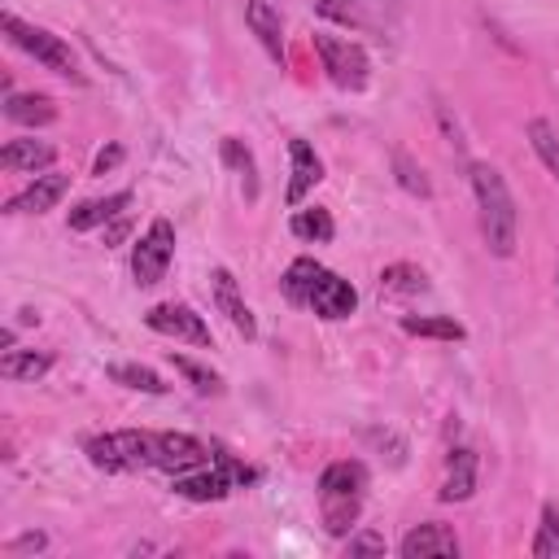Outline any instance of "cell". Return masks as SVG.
I'll return each instance as SVG.
<instances>
[{"label": "cell", "instance_id": "6da1fadb", "mask_svg": "<svg viewBox=\"0 0 559 559\" xmlns=\"http://www.w3.org/2000/svg\"><path fill=\"white\" fill-rule=\"evenodd\" d=\"M472 197H476V218H480L485 249L493 258H511L515 236H520V214H515V197H511L502 170L489 166V162H476L472 166Z\"/></svg>", "mask_w": 559, "mask_h": 559}, {"label": "cell", "instance_id": "7a4b0ae2", "mask_svg": "<svg viewBox=\"0 0 559 559\" xmlns=\"http://www.w3.org/2000/svg\"><path fill=\"white\" fill-rule=\"evenodd\" d=\"M280 288H284V297H288L293 306H306V310H314L319 319H349V314L358 310L354 284L341 280L336 271L319 266L314 258H297V262L284 271Z\"/></svg>", "mask_w": 559, "mask_h": 559}, {"label": "cell", "instance_id": "3957f363", "mask_svg": "<svg viewBox=\"0 0 559 559\" xmlns=\"http://www.w3.org/2000/svg\"><path fill=\"white\" fill-rule=\"evenodd\" d=\"M362 498H367V467L358 459H341L328 463L319 476V515L323 528L332 537H349L358 515H362Z\"/></svg>", "mask_w": 559, "mask_h": 559}, {"label": "cell", "instance_id": "277c9868", "mask_svg": "<svg viewBox=\"0 0 559 559\" xmlns=\"http://www.w3.org/2000/svg\"><path fill=\"white\" fill-rule=\"evenodd\" d=\"M0 31H4V39H9L13 48H22L26 57H35L44 70L83 83V70H79V61H74V48H70L61 35H52V31H44V26H31V22H22L17 13H4V17H0Z\"/></svg>", "mask_w": 559, "mask_h": 559}, {"label": "cell", "instance_id": "5b68a950", "mask_svg": "<svg viewBox=\"0 0 559 559\" xmlns=\"http://www.w3.org/2000/svg\"><path fill=\"white\" fill-rule=\"evenodd\" d=\"M87 459L100 472H140V467H153V432L122 428V432L92 437L87 441Z\"/></svg>", "mask_w": 559, "mask_h": 559}, {"label": "cell", "instance_id": "8992f818", "mask_svg": "<svg viewBox=\"0 0 559 559\" xmlns=\"http://www.w3.org/2000/svg\"><path fill=\"white\" fill-rule=\"evenodd\" d=\"M314 52L323 61V74L345 87V92H362L367 79H371V61L362 52V44L354 39H341V35H314Z\"/></svg>", "mask_w": 559, "mask_h": 559}, {"label": "cell", "instance_id": "52a82bcc", "mask_svg": "<svg viewBox=\"0 0 559 559\" xmlns=\"http://www.w3.org/2000/svg\"><path fill=\"white\" fill-rule=\"evenodd\" d=\"M170 258H175V227L166 218H153L148 231L131 245V275L140 288H153L166 280L170 271Z\"/></svg>", "mask_w": 559, "mask_h": 559}, {"label": "cell", "instance_id": "ba28073f", "mask_svg": "<svg viewBox=\"0 0 559 559\" xmlns=\"http://www.w3.org/2000/svg\"><path fill=\"white\" fill-rule=\"evenodd\" d=\"M144 323H148L157 336L188 341V345H197V349H210V345H214L205 319H201L192 306H183V301H157V306H148V310H144Z\"/></svg>", "mask_w": 559, "mask_h": 559}, {"label": "cell", "instance_id": "9c48e42d", "mask_svg": "<svg viewBox=\"0 0 559 559\" xmlns=\"http://www.w3.org/2000/svg\"><path fill=\"white\" fill-rule=\"evenodd\" d=\"M201 463H210V445L197 441L192 432H153V467L179 476Z\"/></svg>", "mask_w": 559, "mask_h": 559}, {"label": "cell", "instance_id": "30bf717a", "mask_svg": "<svg viewBox=\"0 0 559 559\" xmlns=\"http://www.w3.org/2000/svg\"><path fill=\"white\" fill-rule=\"evenodd\" d=\"M210 284H214V306L227 314V323H231L245 341H253V336H258V323H253V310L245 306V297H240V288H236V275H231L227 266H214Z\"/></svg>", "mask_w": 559, "mask_h": 559}, {"label": "cell", "instance_id": "8fae6325", "mask_svg": "<svg viewBox=\"0 0 559 559\" xmlns=\"http://www.w3.org/2000/svg\"><path fill=\"white\" fill-rule=\"evenodd\" d=\"M288 162H293V170H288V192H284V201H288V205H301V201L314 192V183L323 179V162H319V153H314L306 140H293V144H288Z\"/></svg>", "mask_w": 559, "mask_h": 559}, {"label": "cell", "instance_id": "7c38bea8", "mask_svg": "<svg viewBox=\"0 0 559 559\" xmlns=\"http://www.w3.org/2000/svg\"><path fill=\"white\" fill-rule=\"evenodd\" d=\"M397 555L402 559H428V555H459V537L454 528L428 520V524H415L402 542H397Z\"/></svg>", "mask_w": 559, "mask_h": 559}, {"label": "cell", "instance_id": "4fadbf2b", "mask_svg": "<svg viewBox=\"0 0 559 559\" xmlns=\"http://www.w3.org/2000/svg\"><path fill=\"white\" fill-rule=\"evenodd\" d=\"M476 472H480L476 450H467V445L450 450L445 476H441V502H467V498L476 493Z\"/></svg>", "mask_w": 559, "mask_h": 559}, {"label": "cell", "instance_id": "5bb4252c", "mask_svg": "<svg viewBox=\"0 0 559 559\" xmlns=\"http://www.w3.org/2000/svg\"><path fill=\"white\" fill-rule=\"evenodd\" d=\"M66 188H70V175H57V170L52 175H35V183L26 192H17L4 205V214H44L66 197Z\"/></svg>", "mask_w": 559, "mask_h": 559}, {"label": "cell", "instance_id": "9a60e30c", "mask_svg": "<svg viewBox=\"0 0 559 559\" xmlns=\"http://www.w3.org/2000/svg\"><path fill=\"white\" fill-rule=\"evenodd\" d=\"M245 22H249V31L258 35V44H262L275 61H284V17H280V9H275L271 0H245Z\"/></svg>", "mask_w": 559, "mask_h": 559}, {"label": "cell", "instance_id": "2e32d148", "mask_svg": "<svg viewBox=\"0 0 559 559\" xmlns=\"http://www.w3.org/2000/svg\"><path fill=\"white\" fill-rule=\"evenodd\" d=\"M4 118L17 127H48L57 118V100L44 92H4Z\"/></svg>", "mask_w": 559, "mask_h": 559}, {"label": "cell", "instance_id": "e0dca14e", "mask_svg": "<svg viewBox=\"0 0 559 559\" xmlns=\"http://www.w3.org/2000/svg\"><path fill=\"white\" fill-rule=\"evenodd\" d=\"M57 162V144H48V140H9L4 148H0V166L4 170H26V175H35V170H48Z\"/></svg>", "mask_w": 559, "mask_h": 559}, {"label": "cell", "instance_id": "ac0fdd59", "mask_svg": "<svg viewBox=\"0 0 559 559\" xmlns=\"http://www.w3.org/2000/svg\"><path fill=\"white\" fill-rule=\"evenodd\" d=\"M127 205H131V192H109V197L79 201V205L70 210V231H92V227H100V223L127 214Z\"/></svg>", "mask_w": 559, "mask_h": 559}, {"label": "cell", "instance_id": "d6986e66", "mask_svg": "<svg viewBox=\"0 0 559 559\" xmlns=\"http://www.w3.org/2000/svg\"><path fill=\"white\" fill-rule=\"evenodd\" d=\"M428 293V275L415 262H393L380 271V297H419Z\"/></svg>", "mask_w": 559, "mask_h": 559}, {"label": "cell", "instance_id": "ffe728a7", "mask_svg": "<svg viewBox=\"0 0 559 559\" xmlns=\"http://www.w3.org/2000/svg\"><path fill=\"white\" fill-rule=\"evenodd\" d=\"M48 367H52V354H35V349H4V358H0V376L4 380H39V376H48Z\"/></svg>", "mask_w": 559, "mask_h": 559}, {"label": "cell", "instance_id": "44dd1931", "mask_svg": "<svg viewBox=\"0 0 559 559\" xmlns=\"http://www.w3.org/2000/svg\"><path fill=\"white\" fill-rule=\"evenodd\" d=\"M288 231H293L297 240H306V245H328V240H332V231H336V223H332V214H328V210L310 205V210H297V214L288 218Z\"/></svg>", "mask_w": 559, "mask_h": 559}, {"label": "cell", "instance_id": "7402d4cb", "mask_svg": "<svg viewBox=\"0 0 559 559\" xmlns=\"http://www.w3.org/2000/svg\"><path fill=\"white\" fill-rule=\"evenodd\" d=\"M402 332H411V336H437V341H463L467 336V328L459 319H450V314H406L402 319Z\"/></svg>", "mask_w": 559, "mask_h": 559}, {"label": "cell", "instance_id": "603a6c76", "mask_svg": "<svg viewBox=\"0 0 559 559\" xmlns=\"http://www.w3.org/2000/svg\"><path fill=\"white\" fill-rule=\"evenodd\" d=\"M223 162H227V166L240 175L245 197H249V201H258V162H253V153H249V148H245L236 135H227V140H223Z\"/></svg>", "mask_w": 559, "mask_h": 559}, {"label": "cell", "instance_id": "cb8c5ba5", "mask_svg": "<svg viewBox=\"0 0 559 559\" xmlns=\"http://www.w3.org/2000/svg\"><path fill=\"white\" fill-rule=\"evenodd\" d=\"M533 559H559V507L546 502L542 507V524L533 533V546H528Z\"/></svg>", "mask_w": 559, "mask_h": 559}, {"label": "cell", "instance_id": "d4e9b609", "mask_svg": "<svg viewBox=\"0 0 559 559\" xmlns=\"http://www.w3.org/2000/svg\"><path fill=\"white\" fill-rule=\"evenodd\" d=\"M528 144H533V153L542 157V166L559 179V131H555L546 118H533V122H528Z\"/></svg>", "mask_w": 559, "mask_h": 559}, {"label": "cell", "instance_id": "484cf974", "mask_svg": "<svg viewBox=\"0 0 559 559\" xmlns=\"http://www.w3.org/2000/svg\"><path fill=\"white\" fill-rule=\"evenodd\" d=\"M109 380L114 384H127V389H140V393H166L162 376L148 371V367H140V362H114L109 367Z\"/></svg>", "mask_w": 559, "mask_h": 559}, {"label": "cell", "instance_id": "4316f807", "mask_svg": "<svg viewBox=\"0 0 559 559\" xmlns=\"http://www.w3.org/2000/svg\"><path fill=\"white\" fill-rule=\"evenodd\" d=\"M170 362H175V371H179L197 393H223L218 371H210V367H201V362H192V358H183V354H170Z\"/></svg>", "mask_w": 559, "mask_h": 559}, {"label": "cell", "instance_id": "83f0119b", "mask_svg": "<svg viewBox=\"0 0 559 559\" xmlns=\"http://www.w3.org/2000/svg\"><path fill=\"white\" fill-rule=\"evenodd\" d=\"M393 170H397V183H402L406 192H415V197H432V183L424 179V170H419L406 153H393Z\"/></svg>", "mask_w": 559, "mask_h": 559}, {"label": "cell", "instance_id": "f1b7e54d", "mask_svg": "<svg viewBox=\"0 0 559 559\" xmlns=\"http://www.w3.org/2000/svg\"><path fill=\"white\" fill-rule=\"evenodd\" d=\"M314 9L332 22H345V26H367V13L354 4V0H314Z\"/></svg>", "mask_w": 559, "mask_h": 559}, {"label": "cell", "instance_id": "f546056e", "mask_svg": "<svg viewBox=\"0 0 559 559\" xmlns=\"http://www.w3.org/2000/svg\"><path fill=\"white\" fill-rule=\"evenodd\" d=\"M349 555H384V537L380 533H358V537H349Z\"/></svg>", "mask_w": 559, "mask_h": 559}, {"label": "cell", "instance_id": "4dcf8cb0", "mask_svg": "<svg viewBox=\"0 0 559 559\" xmlns=\"http://www.w3.org/2000/svg\"><path fill=\"white\" fill-rule=\"evenodd\" d=\"M127 236H131V218L127 214H118V218L105 223V245H122Z\"/></svg>", "mask_w": 559, "mask_h": 559}, {"label": "cell", "instance_id": "1f68e13d", "mask_svg": "<svg viewBox=\"0 0 559 559\" xmlns=\"http://www.w3.org/2000/svg\"><path fill=\"white\" fill-rule=\"evenodd\" d=\"M367 441H371V445H380V450L389 445V450H393V463H402V450H406V445H402L393 432H384V428H371V432H367Z\"/></svg>", "mask_w": 559, "mask_h": 559}, {"label": "cell", "instance_id": "d6a6232c", "mask_svg": "<svg viewBox=\"0 0 559 559\" xmlns=\"http://www.w3.org/2000/svg\"><path fill=\"white\" fill-rule=\"evenodd\" d=\"M118 162H122V148H118V144H109V148H100V153H96V162H92V175H105V170H114Z\"/></svg>", "mask_w": 559, "mask_h": 559}, {"label": "cell", "instance_id": "836d02e7", "mask_svg": "<svg viewBox=\"0 0 559 559\" xmlns=\"http://www.w3.org/2000/svg\"><path fill=\"white\" fill-rule=\"evenodd\" d=\"M44 546H48V537H44V533H22V537H13V542H9V550H13V555H22V550H44Z\"/></svg>", "mask_w": 559, "mask_h": 559}, {"label": "cell", "instance_id": "e575fe53", "mask_svg": "<svg viewBox=\"0 0 559 559\" xmlns=\"http://www.w3.org/2000/svg\"><path fill=\"white\" fill-rule=\"evenodd\" d=\"M555 280H559V275H555Z\"/></svg>", "mask_w": 559, "mask_h": 559}]
</instances>
